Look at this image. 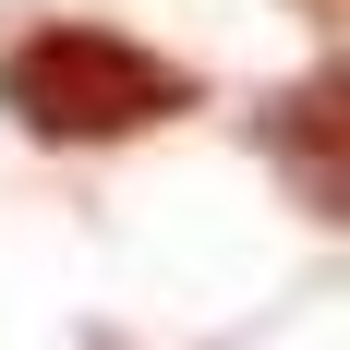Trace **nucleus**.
<instances>
[{
    "label": "nucleus",
    "instance_id": "f257e3e1",
    "mask_svg": "<svg viewBox=\"0 0 350 350\" xmlns=\"http://www.w3.org/2000/svg\"><path fill=\"white\" fill-rule=\"evenodd\" d=\"M0 109L36 145H121L193 109V61H170L121 25H36L0 49Z\"/></svg>",
    "mask_w": 350,
    "mask_h": 350
},
{
    "label": "nucleus",
    "instance_id": "f03ea898",
    "mask_svg": "<svg viewBox=\"0 0 350 350\" xmlns=\"http://www.w3.org/2000/svg\"><path fill=\"white\" fill-rule=\"evenodd\" d=\"M326 133H338V72H314L302 97H278V157H290V181H302L314 217H338V157H326Z\"/></svg>",
    "mask_w": 350,
    "mask_h": 350
}]
</instances>
